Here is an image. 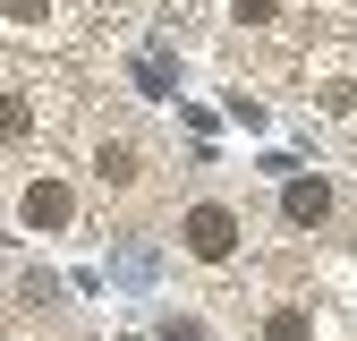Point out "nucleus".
<instances>
[{
	"label": "nucleus",
	"mask_w": 357,
	"mask_h": 341,
	"mask_svg": "<svg viewBox=\"0 0 357 341\" xmlns=\"http://www.w3.org/2000/svg\"><path fill=\"white\" fill-rule=\"evenodd\" d=\"M0 9H9L17 26H34V17H43V0H0Z\"/></svg>",
	"instance_id": "nucleus-5"
},
{
	"label": "nucleus",
	"mask_w": 357,
	"mask_h": 341,
	"mask_svg": "<svg viewBox=\"0 0 357 341\" xmlns=\"http://www.w3.org/2000/svg\"><path fill=\"white\" fill-rule=\"evenodd\" d=\"M238 9H247V17H273V9H281V0H238Z\"/></svg>",
	"instance_id": "nucleus-6"
},
{
	"label": "nucleus",
	"mask_w": 357,
	"mask_h": 341,
	"mask_svg": "<svg viewBox=\"0 0 357 341\" xmlns=\"http://www.w3.org/2000/svg\"><path fill=\"white\" fill-rule=\"evenodd\" d=\"M264 341H306V316H298V307H281L273 324H264Z\"/></svg>",
	"instance_id": "nucleus-4"
},
{
	"label": "nucleus",
	"mask_w": 357,
	"mask_h": 341,
	"mask_svg": "<svg viewBox=\"0 0 357 341\" xmlns=\"http://www.w3.org/2000/svg\"><path fill=\"white\" fill-rule=\"evenodd\" d=\"M68 205H77V196H68L60 180H34V188H26V222H34V231H60Z\"/></svg>",
	"instance_id": "nucleus-2"
},
{
	"label": "nucleus",
	"mask_w": 357,
	"mask_h": 341,
	"mask_svg": "<svg viewBox=\"0 0 357 341\" xmlns=\"http://www.w3.org/2000/svg\"><path fill=\"white\" fill-rule=\"evenodd\" d=\"M178 239H188V256H204V265H221V256L238 247V213H230V205H196Z\"/></svg>",
	"instance_id": "nucleus-1"
},
{
	"label": "nucleus",
	"mask_w": 357,
	"mask_h": 341,
	"mask_svg": "<svg viewBox=\"0 0 357 341\" xmlns=\"http://www.w3.org/2000/svg\"><path fill=\"white\" fill-rule=\"evenodd\" d=\"M281 213H289V222H324V213H332V188H324V180H289Z\"/></svg>",
	"instance_id": "nucleus-3"
}]
</instances>
